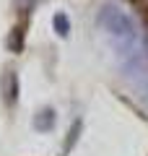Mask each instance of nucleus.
<instances>
[{"instance_id": "obj_2", "label": "nucleus", "mask_w": 148, "mask_h": 156, "mask_svg": "<svg viewBox=\"0 0 148 156\" xmlns=\"http://www.w3.org/2000/svg\"><path fill=\"white\" fill-rule=\"evenodd\" d=\"M55 122H57V112L52 107H42V109L34 115V130L37 133H52L55 130Z\"/></svg>"}, {"instance_id": "obj_5", "label": "nucleus", "mask_w": 148, "mask_h": 156, "mask_svg": "<svg viewBox=\"0 0 148 156\" xmlns=\"http://www.w3.org/2000/svg\"><path fill=\"white\" fill-rule=\"evenodd\" d=\"M52 29H55V34L60 39H68V34H70V18L65 13H55L52 16Z\"/></svg>"}, {"instance_id": "obj_4", "label": "nucleus", "mask_w": 148, "mask_h": 156, "mask_svg": "<svg viewBox=\"0 0 148 156\" xmlns=\"http://www.w3.org/2000/svg\"><path fill=\"white\" fill-rule=\"evenodd\" d=\"M81 130H83V120L78 117V120L70 122V128H68V138H65V143H62V156H68L73 151V146H76L78 138H81Z\"/></svg>"}, {"instance_id": "obj_3", "label": "nucleus", "mask_w": 148, "mask_h": 156, "mask_svg": "<svg viewBox=\"0 0 148 156\" xmlns=\"http://www.w3.org/2000/svg\"><path fill=\"white\" fill-rule=\"evenodd\" d=\"M23 42H26V18L18 26L11 29V34H8V50L18 55V52H23Z\"/></svg>"}, {"instance_id": "obj_1", "label": "nucleus", "mask_w": 148, "mask_h": 156, "mask_svg": "<svg viewBox=\"0 0 148 156\" xmlns=\"http://www.w3.org/2000/svg\"><path fill=\"white\" fill-rule=\"evenodd\" d=\"M3 101H5V107L18 104V73L16 70H5V76H3Z\"/></svg>"}]
</instances>
